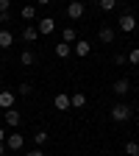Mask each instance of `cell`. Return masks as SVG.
Listing matches in <instances>:
<instances>
[{
  "label": "cell",
  "mask_w": 139,
  "mask_h": 156,
  "mask_svg": "<svg viewBox=\"0 0 139 156\" xmlns=\"http://www.w3.org/2000/svg\"><path fill=\"white\" fill-rule=\"evenodd\" d=\"M131 117H134V109L128 103H114L111 106V120L114 123H125V120H131Z\"/></svg>",
  "instance_id": "obj_1"
},
{
  "label": "cell",
  "mask_w": 139,
  "mask_h": 156,
  "mask_svg": "<svg viewBox=\"0 0 139 156\" xmlns=\"http://www.w3.org/2000/svg\"><path fill=\"white\" fill-rule=\"evenodd\" d=\"M117 28H120L123 34H131V31H136V17H134V14H123L120 20H117Z\"/></svg>",
  "instance_id": "obj_2"
},
{
  "label": "cell",
  "mask_w": 139,
  "mask_h": 156,
  "mask_svg": "<svg viewBox=\"0 0 139 156\" xmlns=\"http://www.w3.org/2000/svg\"><path fill=\"white\" fill-rule=\"evenodd\" d=\"M67 17L70 20H81L84 17V0H70L67 3Z\"/></svg>",
  "instance_id": "obj_3"
},
{
  "label": "cell",
  "mask_w": 139,
  "mask_h": 156,
  "mask_svg": "<svg viewBox=\"0 0 139 156\" xmlns=\"http://www.w3.org/2000/svg\"><path fill=\"white\" fill-rule=\"evenodd\" d=\"M36 31H39V36L53 34V31H56V20H53V17H42V20L36 23Z\"/></svg>",
  "instance_id": "obj_4"
},
{
  "label": "cell",
  "mask_w": 139,
  "mask_h": 156,
  "mask_svg": "<svg viewBox=\"0 0 139 156\" xmlns=\"http://www.w3.org/2000/svg\"><path fill=\"white\" fill-rule=\"evenodd\" d=\"M23 145H25V136L23 134H9L6 136V148L9 151H23Z\"/></svg>",
  "instance_id": "obj_5"
},
{
  "label": "cell",
  "mask_w": 139,
  "mask_h": 156,
  "mask_svg": "<svg viewBox=\"0 0 139 156\" xmlns=\"http://www.w3.org/2000/svg\"><path fill=\"white\" fill-rule=\"evenodd\" d=\"M14 101H17V92L0 89V109H14Z\"/></svg>",
  "instance_id": "obj_6"
},
{
  "label": "cell",
  "mask_w": 139,
  "mask_h": 156,
  "mask_svg": "<svg viewBox=\"0 0 139 156\" xmlns=\"http://www.w3.org/2000/svg\"><path fill=\"white\" fill-rule=\"evenodd\" d=\"M111 92L114 95H128L131 92V81H128V78H117V81L111 84Z\"/></svg>",
  "instance_id": "obj_7"
},
{
  "label": "cell",
  "mask_w": 139,
  "mask_h": 156,
  "mask_svg": "<svg viewBox=\"0 0 139 156\" xmlns=\"http://www.w3.org/2000/svg\"><path fill=\"white\" fill-rule=\"evenodd\" d=\"M53 106H56L58 112H67V109H70V95H67V92H58V95L53 98Z\"/></svg>",
  "instance_id": "obj_8"
},
{
  "label": "cell",
  "mask_w": 139,
  "mask_h": 156,
  "mask_svg": "<svg viewBox=\"0 0 139 156\" xmlns=\"http://www.w3.org/2000/svg\"><path fill=\"white\" fill-rule=\"evenodd\" d=\"M19 123H23V114H19L17 109H6V126H11V128H17Z\"/></svg>",
  "instance_id": "obj_9"
},
{
  "label": "cell",
  "mask_w": 139,
  "mask_h": 156,
  "mask_svg": "<svg viewBox=\"0 0 139 156\" xmlns=\"http://www.w3.org/2000/svg\"><path fill=\"white\" fill-rule=\"evenodd\" d=\"M97 36H100V42H103V45H111L117 34H114V28H111V25H103L100 31H97Z\"/></svg>",
  "instance_id": "obj_10"
},
{
  "label": "cell",
  "mask_w": 139,
  "mask_h": 156,
  "mask_svg": "<svg viewBox=\"0 0 139 156\" xmlns=\"http://www.w3.org/2000/svg\"><path fill=\"white\" fill-rule=\"evenodd\" d=\"M72 50H75V56L86 58V56H89V42H86V39H78V42L72 45Z\"/></svg>",
  "instance_id": "obj_11"
},
{
  "label": "cell",
  "mask_w": 139,
  "mask_h": 156,
  "mask_svg": "<svg viewBox=\"0 0 139 156\" xmlns=\"http://www.w3.org/2000/svg\"><path fill=\"white\" fill-rule=\"evenodd\" d=\"M70 106H72V109H84V106H86V95H84V92L70 95Z\"/></svg>",
  "instance_id": "obj_12"
},
{
  "label": "cell",
  "mask_w": 139,
  "mask_h": 156,
  "mask_svg": "<svg viewBox=\"0 0 139 156\" xmlns=\"http://www.w3.org/2000/svg\"><path fill=\"white\" fill-rule=\"evenodd\" d=\"M11 45H14V34L3 28V31H0V48H3V50H9Z\"/></svg>",
  "instance_id": "obj_13"
},
{
  "label": "cell",
  "mask_w": 139,
  "mask_h": 156,
  "mask_svg": "<svg viewBox=\"0 0 139 156\" xmlns=\"http://www.w3.org/2000/svg\"><path fill=\"white\" fill-rule=\"evenodd\" d=\"M23 39H25V42H36V39H39L36 25H25V28H23Z\"/></svg>",
  "instance_id": "obj_14"
},
{
  "label": "cell",
  "mask_w": 139,
  "mask_h": 156,
  "mask_svg": "<svg viewBox=\"0 0 139 156\" xmlns=\"http://www.w3.org/2000/svg\"><path fill=\"white\" fill-rule=\"evenodd\" d=\"M61 42H67V45H75V42H78L75 28H64V31H61Z\"/></svg>",
  "instance_id": "obj_15"
},
{
  "label": "cell",
  "mask_w": 139,
  "mask_h": 156,
  "mask_svg": "<svg viewBox=\"0 0 139 156\" xmlns=\"http://www.w3.org/2000/svg\"><path fill=\"white\" fill-rule=\"evenodd\" d=\"M70 53H72V45H67V42H58V45H56V56H58V58H67Z\"/></svg>",
  "instance_id": "obj_16"
},
{
  "label": "cell",
  "mask_w": 139,
  "mask_h": 156,
  "mask_svg": "<svg viewBox=\"0 0 139 156\" xmlns=\"http://www.w3.org/2000/svg\"><path fill=\"white\" fill-rule=\"evenodd\" d=\"M19 17H23V20H28V23H31V20H36V6H23Z\"/></svg>",
  "instance_id": "obj_17"
},
{
  "label": "cell",
  "mask_w": 139,
  "mask_h": 156,
  "mask_svg": "<svg viewBox=\"0 0 139 156\" xmlns=\"http://www.w3.org/2000/svg\"><path fill=\"white\" fill-rule=\"evenodd\" d=\"M36 62V56L31 53V50H23V56H19V64H23V67H31Z\"/></svg>",
  "instance_id": "obj_18"
},
{
  "label": "cell",
  "mask_w": 139,
  "mask_h": 156,
  "mask_svg": "<svg viewBox=\"0 0 139 156\" xmlns=\"http://www.w3.org/2000/svg\"><path fill=\"white\" fill-rule=\"evenodd\" d=\"M47 136H50L47 131H36V134H33V142H36V148H42V145L47 142Z\"/></svg>",
  "instance_id": "obj_19"
},
{
  "label": "cell",
  "mask_w": 139,
  "mask_h": 156,
  "mask_svg": "<svg viewBox=\"0 0 139 156\" xmlns=\"http://www.w3.org/2000/svg\"><path fill=\"white\" fill-rule=\"evenodd\" d=\"M97 6H100V11H111L117 9V0H97Z\"/></svg>",
  "instance_id": "obj_20"
},
{
  "label": "cell",
  "mask_w": 139,
  "mask_h": 156,
  "mask_svg": "<svg viewBox=\"0 0 139 156\" xmlns=\"http://www.w3.org/2000/svg\"><path fill=\"white\" fill-rule=\"evenodd\" d=\"M125 153H128V156H139V142H134V140L125 142Z\"/></svg>",
  "instance_id": "obj_21"
},
{
  "label": "cell",
  "mask_w": 139,
  "mask_h": 156,
  "mask_svg": "<svg viewBox=\"0 0 139 156\" xmlns=\"http://www.w3.org/2000/svg\"><path fill=\"white\" fill-rule=\"evenodd\" d=\"M128 62H131V64H134V67H136V64H139V48H134V50H131V53H128Z\"/></svg>",
  "instance_id": "obj_22"
},
{
  "label": "cell",
  "mask_w": 139,
  "mask_h": 156,
  "mask_svg": "<svg viewBox=\"0 0 139 156\" xmlns=\"http://www.w3.org/2000/svg\"><path fill=\"white\" fill-rule=\"evenodd\" d=\"M125 62H128V56H125V53H117V56H114V64H117V67H123Z\"/></svg>",
  "instance_id": "obj_23"
},
{
  "label": "cell",
  "mask_w": 139,
  "mask_h": 156,
  "mask_svg": "<svg viewBox=\"0 0 139 156\" xmlns=\"http://www.w3.org/2000/svg\"><path fill=\"white\" fill-rule=\"evenodd\" d=\"M31 89H33L31 84H19V89H17V92H19V95H31Z\"/></svg>",
  "instance_id": "obj_24"
},
{
  "label": "cell",
  "mask_w": 139,
  "mask_h": 156,
  "mask_svg": "<svg viewBox=\"0 0 139 156\" xmlns=\"http://www.w3.org/2000/svg\"><path fill=\"white\" fill-rule=\"evenodd\" d=\"M9 6H11V0H0V14L9 11Z\"/></svg>",
  "instance_id": "obj_25"
},
{
  "label": "cell",
  "mask_w": 139,
  "mask_h": 156,
  "mask_svg": "<svg viewBox=\"0 0 139 156\" xmlns=\"http://www.w3.org/2000/svg\"><path fill=\"white\" fill-rule=\"evenodd\" d=\"M25 156H45V153H42V148H33V151H28Z\"/></svg>",
  "instance_id": "obj_26"
},
{
  "label": "cell",
  "mask_w": 139,
  "mask_h": 156,
  "mask_svg": "<svg viewBox=\"0 0 139 156\" xmlns=\"http://www.w3.org/2000/svg\"><path fill=\"white\" fill-rule=\"evenodd\" d=\"M53 0H36V6H50Z\"/></svg>",
  "instance_id": "obj_27"
},
{
  "label": "cell",
  "mask_w": 139,
  "mask_h": 156,
  "mask_svg": "<svg viewBox=\"0 0 139 156\" xmlns=\"http://www.w3.org/2000/svg\"><path fill=\"white\" fill-rule=\"evenodd\" d=\"M6 136H9V134H6L3 128H0V145H3V142H6Z\"/></svg>",
  "instance_id": "obj_28"
},
{
  "label": "cell",
  "mask_w": 139,
  "mask_h": 156,
  "mask_svg": "<svg viewBox=\"0 0 139 156\" xmlns=\"http://www.w3.org/2000/svg\"><path fill=\"white\" fill-rule=\"evenodd\" d=\"M0 156H6V145H0Z\"/></svg>",
  "instance_id": "obj_29"
},
{
  "label": "cell",
  "mask_w": 139,
  "mask_h": 156,
  "mask_svg": "<svg viewBox=\"0 0 139 156\" xmlns=\"http://www.w3.org/2000/svg\"><path fill=\"white\" fill-rule=\"evenodd\" d=\"M136 95H139V87H136Z\"/></svg>",
  "instance_id": "obj_30"
}]
</instances>
